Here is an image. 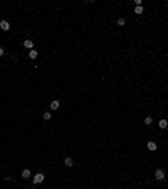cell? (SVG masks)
<instances>
[{"instance_id":"obj_1","label":"cell","mask_w":168,"mask_h":189,"mask_svg":"<svg viewBox=\"0 0 168 189\" xmlns=\"http://www.w3.org/2000/svg\"><path fill=\"white\" fill-rule=\"evenodd\" d=\"M155 177L158 181H165V171L163 169H156L155 171Z\"/></svg>"},{"instance_id":"obj_2","label":"cell","mask_w":168,"mask_h":189,"mask_svg":"<svg viewBox=\"0 0 168 189\" xmlns=\"http://www.w3.org/2000/svg\"><path fill=\"white\" fill-rule=\"evenodd\" d=\"M40 182H44V174L37 172L35 176H34V184H40Z\"/></svg>"},{"instance_id":"obj_3","label":"cell","mask_w":168,"mask_h":189,"mask_svg":"<svg viewBox=\"0 0 168 189\" xmlns=\"http://www.w3.org/2000/svg\"><path fill=\"white\" fill-rule=\"evenodd\" d=\"M0 29L7 32V31H10V24H8L7 20H2V22H0Z\"/></svg>"},{"instance_id":"obj_4","label":"cell","mask_w":168,"mask_h":189,"mask_svg":"<svg viewBox=\"0 0 168 189\" xmlns=\"http://www.w3.org/2000/svg\"><path fill=\"white\" fill-rule=\"evenodd\" d=\"M24 47H27V49H30V51H32V47H34V41L25 39V41H24Z\"/></svg>"},{"instance_id":"obj_5","label":"cell","mask_w":168,"mask_h":189,"mask_svg":"<svg viewBox=\"0 0 168 189\" xmlns=\"http://www.w3.org/2000/svg\"><path fill=\"white\" fill-rule=\"evenodd\" d=\"M146 149H148V150H151V152H155V150H156V144L150 140L148 144H146Z\"/></svg>"},{"instance_id":"obj_6","label":"cell","mask_w":168,"mask_h":189,"mask_svg":"<svg viewBox=\"0 0 168 189\" xmlns=\"http://www.w3.org/2000/svg\"><path fill=\"white\" fill-rule=\"evenodd\" d=\"M64 165H66V167H72V165H74V161H72L71 157H66V159H64Z\"/></svg>"},{"instance_id":"obj_7","label":"cell","mask_w":168,"mask_h":189,"mask_svg":"<svg viewBox=\"0 0 168 189\" xmlns=\"http://www.w3.org/2000/svg\"><path fill=\"white\" fill-rule=\"evenodd\" d=\"M158 127H160L161 130L168 128V122H166V120H165V118H163V120H160V122H158Z\"/></svg>"},{"instance_id":"obj_8","label":"cell","mask_w":168,"mask_h":189,"mask_svg":"<svg viewBox=\"0 0 168 189\" xmlns=\"http://www.w3.org/2000/svg\"><path fill=\"white\" fill-rule=\"evenodd\" d=\"M37 56H39V52H37L35 49H32V51H29V57H30V59H35Z\"/></svg>"},{"instance_id":"obj_9","label":"cell","mask_w":168,"mask_h":189,"mask_svg":"<svg viewBox=\"0 0 168 189\" xmlns=\"http://www.w3.org/2000/svg\"><path fill=\"white\" fill-rule=\"evenodd\" d=\"M59 106H61V103H59V101H57V100H54V101H52V103H51V110H57V108H59Z\"/></svg>"},{"instance_id":"obj_10","label":"cell","mask_w":168,"mask_h":189,"mask_svg":"<svg viewBox=\"0 0 168 189\" xmlns=\"http://www.w3.org/2000/svg\"><path fill=\"white\" fill-rule=\"evenodd\" d=\"M22 177H24V179L30 177V171H29V169H24V171H22Z\"/></svg>"},{"instance_id":"obj_11","label":"cell","mask_w":168,"mask_h":189,"mask_svg":"<svg viewBox=\"0 0 168 189\" xmlns=\"http://www.w3.org/2000/svg\"><path fill=\"white\" fill-rule=\"evenodd\" d=\"M135 14H136V15H140V14H143V7H141V5L135 7Z\"/></svg>"},{"instance_id":"obj_12","label":"cell","mask_w":168,"mask_h":189,"mask_svg":"<svg viewBox=\"0 0 168 189\" xmlns=\"http://www.w3.org/2000/svg\"><path fill=\"white\" fill-rule=\"evenodd\" d=\"M153 123V118L151 117H146V118H145V125H151Z\"/></svg>"},{"instance_id":"obj_13","label":"cell","mask_w":168,"mask_h":189,"mask_svg":"<svg viewBox=\"0 0 168 189\" xmlns=\"http://www.w3.org/2000/svg\"><path fill=\"white\" fill-rule=\"evenodd\" d=\"M44 120H51V112H44Z\"/></svg>"},{"instance_id":"obj_14","label":"cell","mask_w":168,"mask_h":189,"mask_svg":"<svg viewBox=\"0 0 168 189\" xmlns=\"http://www.w3.org/2000/svg\"><path fill=\"white\" fill-rule=\"evenodd\" d=\"M118 25H124V19H118Z\"/></svg>"},{"instance_id":"obj_15","label":"cell","mask_w":168,"mask_h":189,"mask_svg":"<svg viewBox=\"0 0 168 189\" xmlns=\"http://www.w3.org/2000/svg\"><path fill=\"white\" fill-rule=\"evenodd\" d=\"M2 54H4V49H2V47H0V56H2Z\"/></svg>"}]
</instances>
